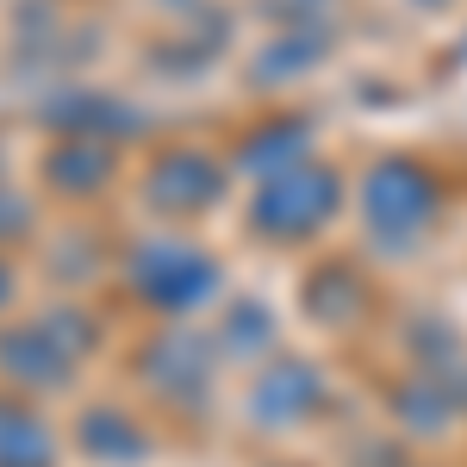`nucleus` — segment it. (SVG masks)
<instances>
[{
  "mask_svg": "<svg viewBox=\"0 0 467 467\" xmlns=\"http://www.w3.org/2000/svg\"><path fill=\"white\" fill-rule=\"evenodd\" d=\"M356 213H361V231H368L374 250L411 255L424 244V231L442 218V181L418 156H380L356 181Z\"/></svg>",
  "mask_w": 467,
  "mask_h": 467,
  "instance_id": "1",
  "label": "nucleus"
},
{
  "mask_svg": "<svg viewBox=\"0 0 467 467\" xmlns=\"http://www.w3.org/2000/svg\"><path fill=\"white\" fill-rule=\"evenodd\" d=\"M218 287H224L218 255L187 237H144L125 250V293L156 318H193L218 299Z\"/></svg>",
  "mask_w": 467,
  "mask_h": 467,
  "instance_id": "2",
  "label": "nucleus"
},
{
  "mask_svg": "<svg viewBox=\"0 0 467 467\" xmlns=\"http://www.w3.org/2000/svg\"><path fill=\"white\" fill-rule=\"evenodd\" d=\"M343 213V175L306 156L287 175H268L250 200V231L268 237V244H312L330 218Z\"/></svg>",
  "mask_w": 467,
  "mask_h": 467,
  "instance_id": "3",
  "label": "nucleus"
},
{
  "mask_svg": "<svg viewBox=\"0 0 467 467\" xmlns=\"http://www.w3.org/2000/svg\"><path fill=\"white\" fill-rule=\"evenodd\" d=\"M224 181H231V169L218 162L213 150L175 144L144 169V206L162 218H200L224 200Z\"/></svg>",
  "mask_w": 467,
  "mask_h": 467,
  "instance_id": "4",
  "label": "nucleus"
},
{
  "mask_svg": "<svg viewBox=\"0 0 467 467\" xmlns=\"http://www.w3.org/2000/svg\"><path fill=\"white\" fill-rule=\"evenodd\" d=\"M324 411V374L306 356H268L250 380V399H244V418L262 424V431H293L306 418Z\"/></svg>",
  "mask_w": 467,
  "mask_h": 467,
  "instance_id": "5",
  "label": "nucleus"
},
{
  "mask_svg": "<svg viewBox=\"0 0 467 467\" xmlns=\"http://www.w3.org/2000/svg\"><path fill=\"white\" fill-rule=\"evenodd\" d=\"M213 343L206 337H193V330H162V337H150L144 349H138V380H144L156 399H169V405H200V399L213 393Z\"/></svg>",
  "mask_w": 467,
  "mask_h": 467,
  "instance_id": "6",
  "label": "nucleus"
},
{
  "mask_svg": "<svg viewBox=\"0 0 467 467\" xmlns=\"http://www.w3.org/2000/svg\"><path fill=\"white\" fill-rule=\"evenodd\" d=\"M75 368H81V361H75L69 349H57L50 330L37 318L0 330V380H6L13 393H69Z\"/></svg>",
  "mask_w": 467,
  "mask_h": 467,
  "instance_id": "7",
  "label": "nucleus"
},
{
  "mask_svg": "<svg viewBox=\"0 0 467 467\" xmlns=\"http://www.w3.org/2000/svg\"><path fill=\"white\" fill-rule=\"evenodd\" d=\"M75 449L88 462H107V467H138L150 462V431L144 418L119 399H100V405H81L75 418Z\"/></svg>",
  "mask_w": 467,
  "mask_h": 467,
  "instance_id": "8",
  "label": "nucleus"
},
{
  "mask_svg": "<svg viewBox=\"0 0 467 467\" xmlns=\"http://www.w3.org/2000/svg\"><path fill=\"white\" fill-rule=\"evenodd\" d=\"M44 125L63 138H100V144H125L144 131V112L119 94H57L44 107Z\"/></svg>",
  "mask_w": 467,
  "mask_h": 467,
  "instance_id": "9",
  "label": "nucleus"
},
{
  "mask_svg": "<svg viewBox=\"0 0 467 467\" xmlns=\"http://www.w3.org/2000/svg\"><path fill=\"white\" fill-rule=\"evenodd\" d=\"M119 144H100V138H63V144L44 156V187L57 200H94L107 193L112 175H119Z\"/></svg>",
  "mask_w": 467,
  "mask_h": 467,
  "instance_id": "10",
  "label": "nucleus"
},
{
  "mask_svg": "<svg viewBox=\"0 0 467 467\" xmlns=\"http://www.w3.org/2000/svg\"><path fill=\"white\" fill-rule=\"evenodd\" d=\"M63 436L26 393H0V467H57Z\"/></svg>",
  "mask_w": 467,
  "mask_h": 467,
  "instance_id": "11",
  "label": "nucleus"
},
{
  "mask_svg": "<svg viewBox=\"0 0 467 467\" xmlns=\"http://www.w3.org/2000/svg\"><path fill=\"white\" fill-rule=\"evenodd\" d=\"M312 156V125L306 119H268V125H255L250 138H244V150H237V169L244 175H287V169H299Z\"/></svg>",
  "mask_w": 467,
  "mask_h": 467,
  "instance_id": "12",
  "label": "nucleus"
},
{
  "mask_svg": "<svg viewBox=\"0 0 467 467\" xmlns=\"http://www.w3.org/2000/svg\"><path fill=\"white\" fill-rule=\"evenodd\" d=\"M213 349L231 361H268L275 356V312L262 299H231L213 324Z\"/></svg>",
  "mask_w": 467,
  "mask_h": 467,
  "instance_id": "13",
  "label": "nucleus"
},
{
  "mask_svg": "<svg viewBox=\"0 0 467 467\" xmlns=\"http://www.w3.org/2000/svg\"><path fill=\"white\" fill-rule=\"evenodd\" d=\"M306 312L318 324H330V330H343L349 318H361V306H368V281H361L349 262H324V268H312L306 275Z\"/></svg>",
  "mask_w": 467,
  "mask_h": 467,
  "instance_id": "14",
  "label": "nucleus"
},
{
  "mask_svg": "<svg viewBox=\"0 0 467 467\" xmlns=\"http://www.w3.org/2000/svg\"><path fill=\"white\" fill-rule=\"evenodd\" d=\"M37 324H44L50 343L69 349L75 361H88L94 349H100V318H94V306H81V299H57V306H44Z\"/></svg>",
  "mask_w": 467,
  "mask_h": 467,
  "instance_id": "15",
  "label": "nucleus"
},
{
  "mask_svg": "<svg viewBox=\"0 0 467 467\" xmlns=\"http://www.w3.org/2000/svg\"><path fill=\"white\" fill-rule=\"evenodd\" d=\"M312 63H318V37H281V44H275V57H255V81H281V75H293V69H312Z\"/></svg>",
  "mask_w": 467,
  "mask_h": 467,
  "instance_id": "16",
  "label": "nucleus"
},
{
  "mask_svg": "<svg viewBox=\"0 0 467 467\" xmlns=\"http://www.w3.org/2000/svg\"><path fill=\"white\" fill-rule=\"evenodd\" d=\"M37 231V213L32 200L19 193V187H0V250H13V244H26Z\"/></svg>",
  "mask_w": 467,
  "mask_h": 467,
  "instance_id": "17",
  "label": "nucleus"
},
{
  "mask_svg": "<svg viewBox=\"0 0 467 467\" xmlns=\"http://www.w3.org/2000/svg\"><path fill=\"white\" fill-rule=\"evenodd\" d=\"M13 293H19V268L6 262V250H0V312L13 306Z\"/></svg>",
  "mask_w": 467,
  "mask_h": 467,
  "instance_id": "18",
  "label": "nucleus"
},
{
  "mask_svg": "<svg viewBox=\"0 0 467 467\" xmlns=\"http://www.w3.org/2000/svg\"><path fill=\"white\" fill-rule=\"evenodd\" d=\"M424 6H436V0H424Z\"/></svg>",
  "mask_w": 467,
  "mask_h": 467,
  "instance_id": "19",
  "label": "nucleus"
}]
</instances>
